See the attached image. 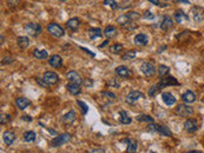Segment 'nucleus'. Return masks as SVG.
I'll use <instances>...</instances> for the list:
<instances>
[{
	"mask_svg": "<svg viewBox=\"0 0 204 153\" xmlns=\"http://www.w3.org/2000/svg\"><path fill=\"white\" fill-rule=\"evenodd\" d=\"M146 131L150 133H159L162 136H165V137H171L172 133L170 131V128L165 125H159L156 122H150L148 126H146Z\"/></svg>",
	"mask_w": 204,
	"mask_h": 153,
	"instance_id": "f257e3e1",
	"label": "nucleus"
},
{
	"mask_svg": "<svg viewBox=\"0 0 204 153\" xmlns=\"http://www.w3.org/2000/svg\"><path fill=\"white\" fill-rule=\"evenodd\" d=\"M24 30L26 32L28 36L31 37H38L41 31H43V27L40 24H37V22H28L24 26Z\"/></svg>",
	"mask_w": 204,
	"mask_h": 153,
	"instance_id": "f03ea898",
	"label": "nucleus"
},
{
	"mask_svg": "<svg viewBox=\"0 0 204 153\" xmlns=\"http://www.w3.org/2000/svg\"><path fill=\"white\" fill-rule=\"evenodd\" d=\"M71 139H72V136H71L70 133H61V134L56 136V138L52 139L51 146L52 147H59L61 145H65L66 143H69Z\"/></svg>",
	"mask_w": 204,
	"mask_h": 153,
	"instance_id": "7ed1b4c3",
	"label": "nucleus"
},
{
	"mask_svg": "<svg viewBox=\"0 0 204 153\" xmlns=\"http://www.w3.org/2000/svg\"><path fill=\"white\" fill-rule=\"evenodd\" d=\"M47 31L51 36H53L56 38H61L64 37L65 34V30L57 22H50L47 25Z\"/></svg>",
	"mask_w": 204,
	"mask_h": 153,
	"instance_id": "20e7f679",
	"label": "nucleus"
},
{
	"mask_svg": "<svg viewBox=\"0 0 204 153\" xmlns=\"http://www.w3.org/2000/svg\"><path fill=\"white\" fill-rule=\"evenodd\" d=\"M176 113L177 116L183 117V118H189L193 114V108L191 106L189 105H184V104H181L176 107Z\"/></svg>",
	"mask_w": 204,
	"mask_h": 153,
	"instance_id": "39448f33",
	"label": "nucleus"
},
{
	"mask_svg": "<svg viewBox=\"0 0 204 153\" xmlns=\"http://www.w3.org/2000/svg\"><path fill=\"white\" fill-rule=\"evenodd\" d=\"M140 71H142V73L144 74L145 77H153L155 74H156V67H155V65L152 63H149V61H145L140 65Z\"/></svg>",
	"mask_w": 204,
	"mask_h": 153,
	"instance_id": "423d86ee",
	"label": "nucleus"
},
{
	"mask_svg": "<svg viewBox=\"0 0 204 153\" xmlns=\"http://www.w3.org/2000/svg\"><path fill=\"white\" fill-rule=\"evenodd\" d=\"M158 86L159 88H164V87H169V86H179V83L176 78L173 77H170V75H167L164 78H161V80L158 81Z\"/></svg>",
	"mask_w": 204,
	"mask_h": 153,
	"instance_id": "0eeeda50",
	"label": "nucleus"
},
{
	"mask_svg": "<svg viewBox=\"0 0 204 153\" xmlns=\"http://www.w3.org/2000/svg\"><path fill=\"white\" fill-rule=\"evenodd\" d=\"M145 98V95L143 92H140V91H131L129 94L126 95V103L129 104V105H134V103H137V101L139 100V99H143Z\"/></svg>",
	"mask_w": 204,
	"mask_h": 153,
	"instance_id": "6e6552de",
	"label": "nucleus"
},
{
	"mask_svg": "<svg viewBox=\"0 0 204 153\" xmlns=\"http://www.w3.org/2000/svg\"><path fill=\"white\" fill-rule=\"evenodd\" d=\"M184 130L188 133H195L198 130V124L196 119L192 118H188L185 122H184Z\"/></svg>",
	"mask_w": 204,
	"mask_h": 153,
	"instance_id": "1a4fd4ad",
	"label": "nucleus"
},
{
	"mask_svg": "<svg viewBox=\"0 0 204 153\" xmlns=\"http://www.w3.org/2000/svg\"><path fill=\"white\" fill-rule=\"evenodd\" d=\"M43 79L45 80L48 85H53V84H57V83L59 81V77H58V74L56 73V72L46 71L43 75Z\"/></svg>",
	"mask_w": 204,
	"mask_h": 153,
	"instance_id": "9d476101",
	"label": "nucleus"
},
{
	"mask_svg": "<svg viewBox=\"0 0 204 153\" xmlns=\"http://www.w3.org/2000/svg\"><path fill=\"white\" fill-rule=\"evenodd\" d=\"M191 14L196 22H201L204 20V8L199 7V6H193L191 10Z\"/></svg>",
	"mask_w": 204,
	"mask_h": 153,
	"instance_id": "9b49d317",
	"label": "nucleus"
},
{
	"mask_svg": "<svg viewBox=\"0 0 204 153\" xmlns=\"http://www.w3.org/2000/svg\"><path fill=\"white\" fill-rule=\"evenodd\" d=\"M48 64H50V66H52L54 69H60L63 66V59L58 54H53L48 58Z\"/></svg>",
	"mask_w": 204,
	"mask_h": 153,
	"instance_id": "f8f14e48",
	"label": "nucleus"
},
{
	"mask_svg": "<svg viewBox=\"0 0 204 153\" xmlns=\"http://www.w3.org/2000/svg\"><path fill=\"white\" fill-rule=\"evenodd\" d=\"M66 78L69 79V81L71 83H75V84H83V79H81L80 74L78 73L77 71H70L66 73Z\"/></svg>",
	"mask_w": 204,
	"mask_h": 153,
	"instance_id": "ddd939ff",
	"label": "nucleus"
},
{
	"mask_svg": "<svg viewBox=\"0 0 204 153\" xmlns=\"http://www.w3.org/2000/svg\"><path fill=\"white\" fill-rule=\"evenodd\" d=\"M114 72H116V74H117L118 77H120V78H130L131 74H132L129 67L123 66V65H122V66H118V67H116Z\"/></svg>",
	"mask_w": 204,
	"mask_h": 153,
	"instance_id": "4468645a",
	"label": "nucleus"
},
{
	"mask_svg": "<svg viewBox=\"0 0 204 153\" xmlns=\"http://www.w3.org/2000/svg\"><path fill=\"white\" fill-rule=\"evenodd\" d=\"M16 105H17V107L20 110V111H24V110H26L27 107L31 105V100H30L28 98H25V97L17 98V99H16Z\"/></svg>",
	"mask_w": 204,
	"mask_h": 153,
	"instance_id": "2eb2a0df",
	"label": "nucleus"
},
{
	"mask_svg": "<svg viewBox=\"0 0 204 153\" xmlns=\"http://www.w3.org/2000/svg\"><path fill=\"white\" fill-rule=\"evenodd\" d=\"M196 99H197V97H196V94H195V92H192V91H190V90L185 91V92L182 94V100L184 101L185 104L195 103Z\"/></svg>",
	"mask_w": 204,
	"mask_h": 153,
	"instance_id": "dca6fc26",
	"label": "nucleus"
},
{
	"mask_svg": "<svg viewBox=\"0 0 204 153\" xmlns=\"http://www.w3.org/2000/svg\"><path fill=\"white\" fill-rule=\"evenodd\" d=\"M66 27L70 30L71 32H75L78 28H79V25H80V20L78 18H71L69 20L66 21Z\"/></svg>",
	"mask_w": 204,
	"mask_h": 153,
	"instance_id": "f3484780",
	"label": "nucleus"
},
{
	"mask_svg": "<svg viewBox=\"0 0 204 153\" xmlns=\"http://www.w3.org/2000/svg\"><path fill=\"white\" fill-rule=\"evenodd\" d=\"M173 25V20L170 16H164L163 19H162V22L159 24V27H161L162 31H168L170 27H172Z\"/></svg>",
	"mask_w": 204,
	"mask_h": 153,
	"instance_id": "a211bd4d",
	"label": "nucleus"
},
{
	"mask_svg": "<svg viewBox=\"0 0 204 153\" xmlns=\"http://www.w3.org/2000/svg\"><path fill=\"white\" fill-rule=\"evenodd\" d=\"M123 141H126L128 143V147H126V152L128 153H134L138 148V141L134 140V139H131V138H126L124 139Z\"/></svg>",
	"mask_w": 204,
	"mask_h": 153,
	"instance_id": "6ab92c4d",
	"label": "nucleus"
},
{
	"mask_svg": "<svg viewBox=\"0 0 204 153\" xmlns=\"http://www.w3.org/2000/svg\"><path fill=\"white\" fill-rule=\"evenodd\" d=\"M66 88H67V91H69L72 95H78V94H80V92H81L80 85L75 84V83H71V81L67 83Z\"/></svg>",
	"mask_w": 204,
	"mask_h": 153,
	"instance_id": "aec40b11",
	"label": "nucleus"
},
{
	"mask_svg": "<svg viewBox=\"0 0 204 153\" xmlns=\"http://www.w3.org/2000/svg\"><path fill=\"white\" fill-rule=\"evenodd\" d=\"M2 139H4V143L7 146H11L12 144L14 143V140H16V134L12 131H5L2 133Z\"/></svg>",
	"mask_w": 204,
	"mask_h": 153,
	"instance_id": "412c9836",
	"label": "nucleus"
},
{
	"mask_svg": "<svg viewBox=\"0 0 204 153\" xmlns=\"http://www.w3.org/2000/svg\"><path fill=\"white\" fill-rule=\"evenodd\" d=\"M162 99H163V101L165 103L167 106H172L176 104V98L170 92H163L162 93Z\"/></svg>",
	"mask_w": 204,
	"mask_h": 153,
	"instance_id": "4be33fe9",
	"label": "nucleus"
},
{
	"mask_svg": "<svg viewBox=\"0 0 204 153\" xmlns=\"http://www.w3.org/2000/svg\"><path fill=\"white\" fill-rule=\"evenodd\" d=\"M134 44L136 45H139V46H145V45H148L149 44V37L144 34V33H139V34H137L136 37H134Z\"/></svg>",
	"mask_w": 204,
	"mask_h": 153,
	"instance_id": "5701e85b",
	"label": "nucleus"
},
{
	"mask_svg": "<svg viewBox=\"0 0 204 153\" xmlns=\"http://www.w3.org/2000/svg\"><path fill=\"white\" fill-rule=\"evenodd\" d=\"M119 122L122 125H130L132 122V118L129 116L128 112L122 110V111L119 112Z\"/></svg>",
	"mask_w": 204,
	"mask_h": 153,
	"instance_id": "b1692460",
	"label": "nucleus"
},
{
	"mask_svg": "<svg viewBox=\"0 0 204 153\" xmlns=\"http://www.w3.org/2000/svg\"><path fill=\"white\" fill-rule=\"evenodd\" d=\"M173 20L176 21L177 24H181L183 21L189 20V17L183 12L182 10H177L175 13H173Z\"/></svg>",
	"mask_w": 204,
	"mask_h": 153,
	"instance_id": "393cba45",
	"label": "nucleus"
},
{
	"mask_svg": "<svg viewBox=\"0 0 204 153\" xmlns=\"http://www.w3.org/2000/svg\"><path fill=\"white\" fill-rule=\"evenodd\" d=\"M104 34L99 27H91L89 28V37L91 40H96L97 38H100Z\"/></svg>",
	"mask_w": 204,
	"mask_h": 153,
	"instance_id": "a878e982",
	"label": "nucleus"
},
{
	"mask_svg": "<svg viewBox=\"0 0 204 153\" xmlns=\"http://www.w3.org/2000/svg\"><path fill=\"white\" fill-rule=\"evenodd\" d=\"M33 57L39 60H45L48 58V53L45 50H39V48H34L33 50Z\"/></svg>",
	"mask_w": 204,
	"mask_h": 153,
	"instance_id": "bb28decb",
	"label": "nucleus"
},
{
	"mask_svg": "<svg viewBox=\"0 0 204 153\" xmlns=\"http://www.w3.org/2000/svg\"><path fill=\"white\" fill-rule=\"evenodd\" d=\"M17 44H18V46L22 48V50H26L30 46V39L27 37L20 36V37L17 38Z\"/></svg>",
	"mask_w": 204,
	"mask_h": 153,
	"instance_id": "cd10ccee",
	"label": "nucleus"
},
{
	"mask_svg": "<svg viewBox=\"0 0 204 153\" xmlns=\"http://www.w3.org/2000/svg\"><path fill=\"white\" fill-rule=\"evenodd\" d=\"M61 120L65 122V124H72V122L75 120V112L73 111V110H71L70 112H67L66 114H64V116L61 117Z\"/></svg>",
	"mask_w": 204,
	"mask_h": 153,
	"instance_id": "c85d7f7f",
	"label": "nucleus"
},
{
	"mask_svg": "<svg viewBox=\"0 0 204 153\" xmlns=\"http://www.w3.org/2000/svg\"><path fill=\"white\" fill-rule=\"evenodd\" d=\"M104 36L108 38V39H110V38L114 37L116 34H117V28L114 26H112V25H109V26L105 27V30H104Z\"/></svg>",
	"mask_w": 204,
	"mask_h": 153,
	"instance_id": "c756f323",
	"label": "nucleus"
},
{
	"mask_svg": "<svg viewBox=\"0 0 204 153\" xmlns=\"http://www.w3.org/2000/svg\"><path fill=\"white\" fill-rule=\"evenodd\" d=\"M22 138H24V141H26V143H33L37 138V133L34 131H27V132L24 133Z\"/></svg>",
	"mask_w": 204,
	"mask_h": 153,
	"instance_id": "7c9ffc66",
	"label": "nucleus"
},
{
	"mask_svg": "<svg viewBox=\"0 0 204 153\" xmlns=\"http://www.w3.org/2000/svg\"><path fill=\"white\" fill-rule=\"evenodd\" d=\"M157 73L161 78H164L167 77L168 74L170 73V67L167 66V65H159L158 66V69H157Z\"/></svg>",
	"mask_w": 204,
	"mask_h": 153,
	"instance_id": "2f4dec72",
	"label": "nucleus"
},
{
	"mask_svg": "<svg viewBox=\"0 0 204 153\" xmlns=\"http://www.w3.org/2000/svg\"><path fill=\"white\" fill-rule=\"evenodd\" d=\"M136 119H137V122H155V120H153L152 117L146 116V114H139Z\"/></svg>",
	"mask_w": 204,
	"mask_h": 153,
	"instance_id": "473e14b6",
	"label": "nucleus"
},
{
	"mask_svg": "<svg viewBox=\"0 0 204 153\" xmlns=\"http://www.w3.org/2000/svg\"><path fill=\"white\" fill-rule=\"evenodd\" d=\"M123 50V45L122 44H113L110 46V52L113 53V54H118V53L122 52Z\"/></svg>",
	"mask_w": 204,
	"mask_h": 153,
	"instance_id": "72a5a7b5",
	"label": "nucleus"
},
{
	"mask_svg": "<svg viewBox=\"0 0 204 153\" xmlns=\"http://www.w3.org/2000/svg\"><path fill=\"white\" fill-rule=\"evenodd\" d=\"M77 104H78L79 108L81 110V114H83V116H86V114H87V112H89V106L86 105L83 100H79V99L77 100Z\"/></svg>",
	"mask_w": 204,
	"mask_h": 153,
	"instance_id": "f704fd0d",
	"label": "nucleus"
},
{
	"mask_svg": "<svg viewBox=\"0 0 204 153\" xmlns=\"http://www.w3.org/2000/svg\"><path fill=\"white\" fill-rule=\"evenodd\" d=\"M126 16H128V18H129L131 21L138 20L140 17H142L139 13H138V12H136V11H130V12H128V13H126Z\"/></svg>",
	"mask_w": 204,
	"mask_h": 153,
	"instance_id": "c9c22d12",
	"label": "nucleus"
},
{
	"mask_svg": "<svg viewBox=\"0 0 204 153\" xmlns=\"http://www.w3.org/2000/svg\"><path fill=\"white\" fill-rule=\"evenodd\" d=\"M136 55H137L136 51H129V52H126L125 54L122 55V59L123 60H134L136 58Z\"/></svg>",
	"mask_w": 204,
	"mask_h": 153,
	"instance_id": "e433bc0d",
	"label": "nucleus"
},
{
	"mask_svg": "<svg viewBox=\"0 0 204 153\" xmlns=\"http://www.w3.org/2000/svg\"><path fill=\"white\" fill-rule=\"evenodd\" d=\"M159 91H161V88H159L158 84L152 85L150 88H149V92H148V93H149V97H155Z\"/></svg>",
	"mask_w": 204,
	"mask_h": 153,
	"instance_id": "4c0bfd02",
	"label": "nucleus"
},
{
	"mask_svg": "<svg viewBox=\"0 0 204 153\" xmlns=\"http://www.w3.org/2000/svg\"><path fill=\"white\" fill-rule=\"evenodd\" d=\"M104 5L110 6L112 10H117V8L119 7L118 2H117L116 0H105V1H104Z\"/></svg>",
	"mask_w": 204,
	"mask_h": 153,
	"instance_id": "58836bf2",
	"label": "nucleus"
},
{
	"mask_svg": "<svg viewBox=\"0 0 204 153\" xmlns=\"http://www.w3.org/2000/svg\"><path fill=\"white\" fill-rule=\"evenodd\" d=\"M10 120H11V116L10 114H5V113L0 114V124L1 125H5L6 122H8Z\"/></svg>",
	"mask_w": 204,
	"mask_h": 153,
	"instance_id": "ea45409f",
	"label": "nucleus"
},
{
	"mask_svg": "<svg viewBox=\"0 0 204 153\" xmlns=\"http://www.w3.org/2000/svg\"><path fill=\"white\" fill-rule=\"evenodd\" d=\"M138 27V25L134 22V21H131V22H129V24H126L125 26H123V28L125 30V31H134V30H136Z\"/></svg>",
	"mask_w": 204,
	"mask_h": 153,
	"instance_id": "a19ab883",
	"label": "nucleus"
},
{
	"mask_svg": "<svg viewBox=\"0 0 204 153\" xmlns=\"http://www.w3.org/2000/svg\"><path fill=\"white\" fill-rule=\"evenodd\" d=\"M6 4L10 8H16L20 4V0H6Z\"/></svg>",
	"mask_w": 204,
	"mask_h": 153,
	"instance_id": "79ce46f5",
	"label": "nucleus"
},
{
	"mask_svg": "<svg viewBox=\"0 0 204 153\" xmlns=\"http://www.w3.org/2000/svg\"><path fill=\"white\" fill-rule=\"evenodd\" d=\"M13 61H14L13 57H2L1 58V65H8V64H12Z\"/></svg>",
	"mask_w": 204,
	"mask_h": 153,
	"instance_id": "37998d69",
	"label": "nucleus"
},
{
	"mask_svg": "<svg viewBox=\"0 0 204 153\" xmlns=\"http://www.w3.org/2000/svg\"><path fill=\"white\" fill-rule=\"evenodd\" d=\"M143 18L146 19V20H152V19H155V14L151 11H145L144 14H143Z\"/></svg>",
	"mask_w": 204,
	"mask_h": 153,
	"instance_id": "c03bdc74",
	"label": "nucleus"
},
{
	"mask_svg": "<svg viewBox=\"0 0 204 153\" xmlns=\"http://www.w3.org/2000/svg\"><path fill=\"white\" fill-rule=\"evenodd\" d=\"M102 95L103 97H105V98H110V99H116V94L112 93V92H110V91H103L102 92Z\"/></svg>",
	"mask_w": 204,
	"mask_h": 153,
	"instance_id": "a18cd8bd",
	"label": "nucleus"
},
{
	"mask_svg": "<svg viewBox=\"0 0 204 153\" xmlns=\"http://www.w3.org/2000/svg\"><path fill=\"white\" fill-rule=\"evenodd\" d=\"M36 81H37L38 84L40 85L41 87H48V84H47V83H46V81H45L44 79H41L40 77H36Z\"/></svg>",
	"mask_w": 204,
	"mask_h": 153,
	"instance_id": "49530a36",
	"label": "nucleus"
},
{
	"mask_svg": "<svg viewBox=\"0 0 204 153\" xmlns=\"http://www.w3.org/2000/svg\"><path fill=\"white\" fill-rule=\"evenodd\" d=\"M109 85H110V86H112V87H114V88H119V87H120V83L117 81L116 79L110 80V81H109Z\"/></svg>",
	"mask_w": 204,
	"mask_h": 153,
	"instance_id": "de8ad7c7",
	"label": "nucleus"
},
{
	"mask_svg": "<svg viewBox=\"0 0 204 153\" xmlns=\"http://www.w3.org/2000/svg\"><path fill=\"white\" fill-rule=\"evenodd\" d=\"M79 48H80L81 51H84V52H85V53H87L89 55H91L92 58H95V57H96V54H95V53L91 52V51H89V50H87V48H86V47H83V46H79Z\"/></svg>",
	"mask_w": 204,
	"mask_h": 153,
	"instance_id": "09e8293b",
	"label": "nucleus"
},
{
	"mask_svg": "<svg viewBox=\"0 0 204 153\" xmlns=\"http://www.w3.org/2000/svg\"><path fill=\"white\" fill-rule=\"evenodd\" d=\"M151 4H153V5H157V6H161V7H165L167 4H161V1L159 0H149Z\"/></svg>",
	"mask_w": 204,
	"mask_h": 153,
	"instance_id": "8fccbe9b",
	"label": "nucleus"
},
{
	"mask_svg": "<svg viewBox=\"0 0 204 153\" xmlns=\"http://www.w3.org/2000/svg\"><path fill=\"white\" fill-rule=\"evenodd\" d=\"M89 153H105V151L103 148H93L91 151H89Z\"/></svg>",
	"mask_w": 204,
	"mask_h": 153,
	"instance_id": "3c124183",
	"label": "nucleus"
},
{
	"mask_svg": "<svg viewBox=\"0 0 204 153\" xmlns=\"http://www.w3.org/2000/svg\"><path fill=\"white\" fill-rule=\"evenodd\" d=\"M22 120H26V122H32V118H31V117H28V116H25V114L22 117Z\"/></svg>",
	"mask_w": 204,
	"mask_h": 153,
	"instance_id": "603ef678",
	"label": "nucleus"
},
{
	"mask_svg": "<svg viewBox=\"0 0 204 153\" xmlns=\"http://www.w3.org/2000/svg\"><path fill=\"white\" fill-rule=\"evenodd\" d=\"M168 48V46L167 45H162L161 47H159V50H158V51H157V53H161V52H163V51H164V50H167Z\"/></svg>",
	"mask_w": 204,
	"mask_h": 153,
	"instance_id": "864d4df0",
	"label": "nucleus"
},
{
	"mask_svg": "<svg viewBox=\"0 0 204 153\" xmlns=\"http://www.w3.org/2000/svg\"><path fill=\"white\" fill-rule=\"evenodd\" d=\"M84 83L86 84V86H87V87H91V85H92V81H91V80L86 79L85 81H84Z\"/></svg>",
	"mask_w": 204,
	"mask_h": 153,
	"instance_id": "5fc2aeb1",
	"label": "nucleus"
},
{
	"mask_svg": "<svg viewBox=\"0 0 204 153\" xmlns=\"http://www.w3.org/2000/svg\"><path fill=\"white\" fill-rule=\"evenodd\" d=\"M176 2H183V4H190L189 0H175Z\"/></svg>",
	"mask_w": 204,
	"mask_h": 153,
	"instance_id": "6e6d98bb",
	"label": "nucleus"
},
{
	"mask_svg": "<svg viewBox=\"0 0 204 153\" xmlns=\"http://www.w3.org/2000/svg\"><path fill=\"white\" fill-rule=\"evenodd\" d=\"M109 44V39H106V40H105V41L103 42L102 45H100V46H99V48H102V47H104V46H106V45H108Z\"/></svg>",
	"mask_w": 204,
	"mask_h": 153,
	"instance_id": "4d7b16f0",
	"label": "nucleus"
},
{
	"mask_svg": "<svg viewBox=\"0 0 204 153\" xmlns=\"http://www.w3.org/2000/svg\"><path fill=\"white\" fill-rule=\"evenodd\" d=\"M0 39H1V41H0V45L2 46V45H4V41H5V37H4V36H1V37H0Z\"/></svg>",
	"mask_w": 204,
	"mask_h": 153,
	"instance_id": "13d9d810",
	"label": "nucleus"
},
{
	"mask_svg": "<svg viewBox=\"0 0 204 153\" xmlns=\"http://www.w3.org/2000/svg\"><path fill=\"white\" fill-rule=\"evenodd\" d=\"M185 153H202V152H201V151H197V150H196V151H189V152H185Z\"/></svg>",
	"mask_w": 204,
	"mask_h": 153,
	"instance_id": "bf43d9fd",
	"label": "nucleus"
},
{
	"mask_svg": "<svg viewBox=\"0 0 204 153\" xmlns=\"http://www.w3.org/2000/svg\"><path fill=\"white\" fill-rule=\"evenodd\" d=\"M149 153H157V152H155V151H150Z\"/></svg>",
	"mask_w": 204,
	"mask_h": 153,
	"instance_id": "052dcab7",
	"label": "nucleus"
},
{
	"mask_svg": "<svg viewBox=\"0 0 204 153\" xmlns=\"http://www.w3.org/2000/svg\"><path fill=\"white\" fill-rule=\"evenodd\" d=\"M59 1H61V2H63V1H66V0H59Z\"/></svg>",
	"mask_w": 204,
	"mask_h": 153,
	"instance_id": "680f3d73",
	"label": "nucleus"
},
{
	"mask_svg": "<svg viewBox=\"0 0 204 153\" xmlns=\"http://www.w3.org/2000/svg\"><path fill=\"white\" fill-rule=\"evenodd\" d=\"M202 101H203V103H204V97H203V99H202Z\"/></svg>",
	"mask_w": 204,
	"mask_h": 153,
	"instance_id": "e2e57ef3",
	"label": "nucleus"
},
{
	"mask_svg": "<svg viewBox=\"0 0 204 153\" xmlns=\"http://www.w3.org/2000/svg\"><path fill=\"white\" fill-rule=\"evenodd\" d=\"M165 1H168V0H165Z\"/></svg>",
	"mask_w": 204,
	"mask_h": 153,
	"instance_id": "0e129e2a",
	"label": "nucleus"
}]
</instances>
